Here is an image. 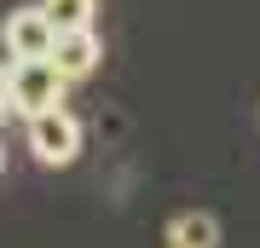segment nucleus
Instances as JSON below:
<instances>
[{
  "mask_svg": "<svg viewBox=\"0 0 260 248\" xmlns=\"http://www.w3.org/2000/svg\"><path fill=\"white\" fill-rule=\"evenodd\" d=\"M6 87H12V110L18 116H41L52 104H64V75L52 69V58H18L6 64Z\"/></svg>",
  "mask_w": 260,
  "mask_h": 248,
  "instance_id": "obj_1",
  "label": "nucleus"
},
{
  "mask_svg": "<svg viewBox=\"0 0 260 248\" xmlns=\"http://www.w3.org/2000/svg\"><path fill=\"white\" fill-rule=\"evenodd\" d=\"M29 121V150H35L41 167H70L81 156V121H75L64 104H52V110L41 116H23Z\"/></svg>",
  "mask_w": 260,
  "mask_h": 248,
  "instance_id": "obj_2",
  "label": "nucleus"
},
{
  "mask_svg": "<svg viewBox=\"0 0 260 248\" xmlns=\"http://www.w3.org/2000/svg\"><path fill=\"white\" fill-rule=\"evenodd\" d=\"M52 35H58V29L47 23L41 6H18L6 23H0V46H6L12 64H18V58H47L52 52Z\"/></svg>",
  "mask_w": 260,
  "mask_h": 248,
  "instance_id": "obj_3",
  "label": "nucleus"
},
{
  "mask_svg": "<svg viewBox=\"0 0 260 248\" xmlns=\"http://www.w3.org/2000/svg\"><path fill=\"white\" fill-rule=\"evenodd\" d=\"M47 58H52V69L64 75V81H81V75H93V69H99L104 41H99V29H58Z\"/></svg>",
  "mask_w": 260,
  "mask_h": 248,
  "instance_id": "obj_4",
  "label": "nucleus"
},
{
  "mask_svg": "<svg viewBox=\"0 0 260 248\" xmlns=\"http://www.w3.org/2000/svg\"><path fill=\"white\" fill-rule=\"evenodd\" d=\"M168 248H220V220L203 214V208L174 214L168 220Z\"/></svg>",
  "mask_w": 260,
  "mask_h": 248,
  "instance_id": "obj_5",
  "label": "nucleus"
},
{
  "mask_svg": "<svg viewBox=\"0 0 260 248\" xmlns=\"http://www.w3.org/2000/svg\"><path fill=\"white\" fill-rule=\"evenodd\" d=\"M41 12H47L52 29H93L99 0H41Z\"/></svg>",
  "mask_w": 260,
  "mask_h": 248,
  "instance_id": "obj_6",
  "label": "nucleus"
},
{
  "mask_svg": "<svg viewBox=\"0 0 260 248\" xmlns=\"http://www.w3.org/2000/svg\"><path fill=\"white\" fill-rule=\"evenodd\" d=\"M0 116H12V87H6V69H0Z\"/></svg>",
  "mask_w": 260,
  "mask_h": 248,
  "instance_id": "obj_7",
  "label": "nucleus"
},
{
  "mask_svg": "<svg viewBox=\"0 0 260 248\" xmlns=\"http://www.w3.org/2000/svg\"><path fill=\"white\" fill-rule=\"evenodd\" d=\"M0 167H6V150H0Z\"/></svg>",
  "mask_w": 260,
  "mask_h": 248,
  "instance_id": "obj_8",
  "label": "nucleus"
}]
</instances>
